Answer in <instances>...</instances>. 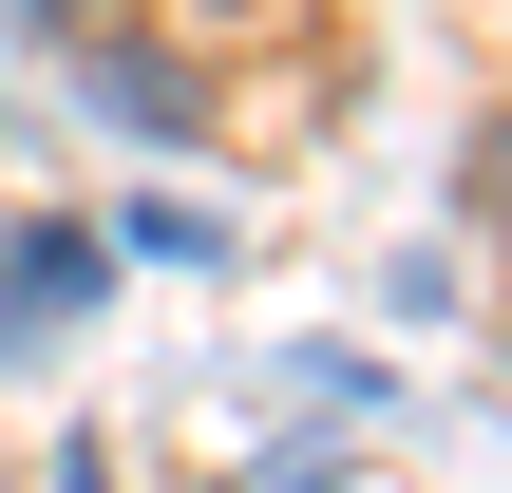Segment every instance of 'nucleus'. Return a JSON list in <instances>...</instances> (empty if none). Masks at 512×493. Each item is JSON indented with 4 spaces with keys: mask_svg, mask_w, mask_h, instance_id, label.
Instances as JSON below:
<instances>
[{
    "mask_svg": "<svg viewBox=\"0 0 512 493\" xmlns=\"http://www.w3.org/2000/svg\"><path fill=\"white\" fill-rule=\"evenodd\" d=\"M475 209H494V228H512V114H494V133H475Z\"/></svg>",
    "mask_w": 512,
    "mask_h": 493,
    "instance_id": "3",
    "label": "nucleus"
},
{
    "mask_svg": "<svg viewBox=\"0 0 512 493\" xmlns=\"http://www.w3.org/2000/svg\"><path fill=\"white\" fill-rule=\"evenodd\" d=\"M76 57H95V114H133L152 152H190V133H209V95H190V76L152 57V38H76Z\"/></svg>",
    "mask_w": 512,
    "mask_h": 493,
    "instance_id": "1",
    "label": "nucleus"
},
{
    "mask_svg": "<svg viewBox=\"0 0 512 493\" xmlns=\"http://www.w3.org/2000/svg\"><path fill=\"white\" fill-rule=\"evenodd\" d=\"M190 19H247V0H190Z\"/></svg>",
    "mask_w": 512,
    "mask_h": 493,
    "instance_id": "4",
    "label": "nucleus"
},
{
    "mask_svg": "<svg viewBox=\"0 0 512 493\" xmlns=\"http://www.w3.org/2000/svg\"><path fill=\"white\" fill-rule=\"evenodd\" d=\"M76 285H95V247H57V228H19V247H0V323H57Z\"/></svg>",
    "mask_w": 512,
    "mask_h": 493,
    "instance_id": "2",
    "label": "nucleus"
}]
</instances>
